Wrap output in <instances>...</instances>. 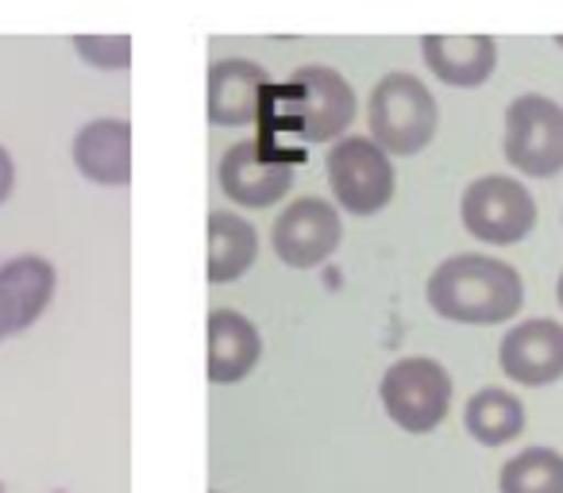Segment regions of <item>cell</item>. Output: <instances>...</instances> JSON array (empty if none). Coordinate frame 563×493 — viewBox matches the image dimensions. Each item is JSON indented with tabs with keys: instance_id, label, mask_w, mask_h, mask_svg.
<instances>
[{
	"instance_id": "23",
	"label": "cell",
	"mask_w": 563,
	"mask_h": 493,
	"mask_svg": "<svg viewBox=\"0 0 563 493\" xmlns=\"http://www.w3.org/2000/svg\"><path fill=\"white\" fill-rule=\"evenodd\" d=\"M552 43H555V47H560V51H563V35H555V40H552Z\"/></svg>"
},
{
	"instance_id": "5",
	"label": "cell",
	"mask_w": 563,
	"mask_h": 493,
	"mask_svg": "<svg viewBox=\"0 0 563 493\" xmlns=\"http://www.w3.org/2000/svg\"><path fill=\"white\" fill-rule=\"evenodd\" d=\"M378 397H383L386 416L401 432L429 436L444 424L448 408H452V374L444 370V362L429 359V355H409L383 374Z\"/></svg>"
},
{
	"instance_id": "18",
	"label": "cell",
	"mask_w": 563,
	"mask_h": 493,
	"mask_svg": "<svg viewBox=\"0 0 563 493\" xmlns=\"http://www.w3.org/2000/svg\"><path fill=\"white\" fill-rule=\"evenodd\" d=\"M501 493H563V455L552 447H529L514 455L498 474Z\"/></svg>"
},
{
	"instance_id": "20",
	"label": "cell",
	"mask_w": 563,
	"mask_h": 493,
	"mask_svg": "<svg viewBox=\"0 0 563 493\" xmlns=\"http://www.w3.org/2000/svg\"><path fill=\"white\" fill-rule=\"evenodd\" d=\"M12 189H16V163H12L9 147H4V143H0V204L9 201V197H12Z\"/></svg>"
},
{
	"instance_id": "9",
	"label": "cell",
	"mask_w": 563,
	"mask_h": 493,
	"mask_svg": "<svg viewBox=\"0 0 563 493\" xmlns=\"http://www.w3.org/2000/svg\"><path fill=\"white\" fill-rule=\"evenodd\" d=\"M271 74L255 58H217L205 74V112L212 127H251L263 116Z\"/></svg>"
},
{
	"instance_id": "19",
	"label": "cell",
	"mask_w": 563,
	"mask_h": 493,
	"mask_svg": "<svg viewBox=\"0 0 563 493\" xmlns=\"http://www.w3.org/2000/svg\"><path fill=\"white\" fill-rule=\"evenodd\" d=\"M74 55L81 58L86 66L104 74H120L132 66V35H117V32H89V35H74L70 40Z\"/></svg>"
},
{
	"instance_id": "15",
	"label": "cell",
	"mask_w": 563,
	"mask_h": 493,
	"mask_svg": "<svg viewBox=\"0 0 563 493\" xmlns=\"http://www.w3.org/2000/svg\"><path fill=\"white\" fill-rule=\"evenodd\" d=\"M205 239H209V259H205V278L212 285H228L243 278L258 259V232L251 220L235 216V212H209L205 224Z\"/></svg>"
},
{
	"instance_id": "4",
	"label": "cell",
	"mask_w": 563,
	"mask_h": 493,
	"mask_svg": "<svg viewBox=\"0 0 563 493\" xmlns=\"http://www.w3.org/2000/svg\"><path fill=\"white\" fill-rule=\"evenodd\" d=\"M324 173H329V189L340 212L363 220L378 216L398 189L394 155H386L371 135H344L332 143L329 158H324Z\"/></svg>"
},
{
	"instance_id": "24",
	"label": "cell",
	"mask_w": 563,
	"mask_h": 493,
	"mask_svg": "<svg viewBox=\"0 0 563 493\" xmlns=\"http://www.w3.org/2000/svg\"><path fill=\"white\" fill-rule=\"evenodd\" d=\"M212 493H217V490H212Z\"/></svg>"
},
{
	"instance_id": "11",
	"label": "cell",
	"mask_w": 563,
	"mask_h": 493,
	"mask_svg": "<svg viewBox=\"0 0 563 493\" xmlns=\"http://www.w3.org/2000/svg\"><path fill=\"white\" fill-rule=\"evenodd\" d=\"M498 367L517 385H552L563 378V324L537 316L506 332L498 344Z\"/></svg>"
},
{
	"instance_id": "2",
	"label": "cell",
	"mask_w": 563,
	"mask_h": 493,
	"mask_svg": "<svg viewBox=\"0 0 563 493\" xmlns=\"http://www.w3.org/2000/svg\"><path fill=\"white\" fill-rule=\"evenodd\" d=\"M274 93V124L290 127L306 143H336L360 116V97L352 81L332 66H298L286 78V86Z\"/></svg>"
},
{
	"instance_id": "12",
	"label": "cell",
	"mask_w": 563,
	"mask_h": 493,
	"mask_svg": "<svg viewBox=\"0 0 563 493\" xmlns=\"http://www.w3.org/2000/svg\"><path fill=\"white\" fill-rule=\"evenodd\" d=\"M74 166L86 181L104 189L132 186V120L101 116L89 120L74 135Z\"/></svg>"
},
{
	"instance_id": "21",
	"label": "cell",
	"mask_w": 563,
	"mask_h": 493,
	"mask_svg": "<svg viewBox=\"0 0 563 493\" xmlns=\"http://www.w3.org/2000/svg\"><path fill=\"white\" fill-rule=\"evenodd\" d=\"M9 336H16V309H12L9 293L0 290V344Z\"/></svg>"
},
{
	"instance_id": "6",
	"label": "cell",
	"mask_w": 563,
	"mask_h": 493,
	"mask_svg": "<svg viewBox=\"0 0 563 493\" xmlns=\"http://www.w3.org/2000/svg\"><path fill=\"white\" fill-rule=\"evenodd\" d=\"M501 150L525 178H555L563 170V104L544 93L514 97L506 109Z\"/></svg>"
},
{
	"instance_id": "8",
	"label": "cell",
	"mask_w": 563,
	"mask_h": 493,
	"mask_svg": "<svg viewBox=\"0 0 563 493\" xmlns=\"http://www.w3.org/2000/svg\"><path fill=\"white\" fill-rule=\"evenodd\" d=\"M344 243V216L340 204L324 197H298L274 216L271 247L290 270H317L329 262Z\"/></svg>"
},
{
	"instance_id": "3",
	"label": "cell",
	"mask_w": 563,
	"mask_h": 493,
	"mask_svg": "<svg viewBox=\"0 0 563 493\" xmlns=\"http://www.w3.org/2000/svg\"><path fill=\"white\" fill-rule=\"evenodd\" d=\"M440 104L417 74L390 70L367 97V132L386 155L413 158L437 139Z\"/></svg>"
},
{
	"instance_id": "17",
	"label": "cell",
	"mask_w": 563,
	"mask_h": 493,
	"mask_svg": "<svg viewBox=\"0 0 563 493\" xmlns=\"http://www.w3.org/2000/svg\"><path fill=\"white\" fill-rule=\"evenodd\" d=\"M463 428L471 432V439H478L483 447H501L509 439H517L525 432V405L521 397H514L509 390L486 385L463 408Z\"/></svg>"
},
{
	"instance_id": "16",
	"label": "cell",
	"mask_w": 563,
	"mask_h": 493,
	"mask_svg": "<svg viewBox=\"0 0 563 493\" xmlns=\"http://www.w3.org/2000/svg\"><path fill=\"white\" fill-rule=\"evenodd\" d=\"M0 290L9 293L12 309H16V332H27L32 324H40V316L55 301L58 270L43 255H16L0 267Z\"/></svg>"
},
{
	"instance_id": "1",
	"label": "cell",
	"mask_w": 563,
	"mask_h": 493,
	"mask_svg": "<svg viewBox=\"0 0 563 493\" xmlns=\"http://www.w3.org/2000/svg\"><path fill=\"white\" fill-rule=\"evenodd\" d=\"M424 298H429L432 313L444 321L490 328V324H506L521 313L525 282L506 259L463 251L432 270Z\"/></svg>"
},
{
	"instance_id": "14",
	"label": "cell",
	"mask_w": 563,
	"mask_h": 493,
	"mask_svg": "<svg viewBox=\"0 0 563 493\" xmlns=\"http://www.w3.org/2000/svg\"><path fill=\"white\" fill-rule=\"evenodd\" d=\"M421 58L437 81L452 89H478L498 70V40L486 32L448 35L432 32L421 40Z\"/></svg>"
},
{
	"instance_id": "22",
	"label": "cell",
	"mask_w": 563,
	"mask_h": 493,
	"mask_svg": "<svg viewBox=\"0 0 563 493\" xmlns=\"http://www.w3.org/2000/svg\"><path fill=\"white\" fill-rule=\"evenodd\" d=\"M555 301H560V309H563V274H560V282H555Z\"/></svg>"
},
{
	"instance_id": "10",
	"label": "cell",
	"mask_w": 563,
	"mask_h": 493,
	"mask_svg": "<svg viewBox=\"0 0 563 493\" xmlns=\"http://www.w3.org/2000/svg\"><path fill=\"white\" fill-rule=\"evenodd\" d=\"M220 193L243 209H271L274 201L290 193L294 166L282 158H266L255 139L232 143L217 166Z\"/></svg>"
},
{
	"instance_id": "13",
	"label": "cell",
	"mask_w": 563,
	"mask_h": 493,
	"mask_svg": "<svg viewBox=\"0 0 563 493\" xmlns=\"http://www.w3.org/2000/svg\"><path fill=\"white\" fill-rule=\"evenodd\" d=\"M263 359V336L235 309H212L205 321V378L212 385H235Z\"/></svg>"
},
{
	"instance_id": "7",
	"label": "cell",
	"mask_w": 563,
	"mask_h": 493,
	"mask_svg": "<svg viewBox=\"0 0 563 493\" xmlns=\"http://www.w3.org/2000/svg\"><path fill=\"white\" fill-rule=\"evenodd\" d=\"M460 220L471 239L490 247H514L537 227V197L506 173L475 178L460 197Z\"/></svg>"
}]
</instances>
